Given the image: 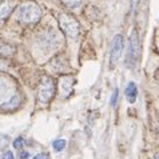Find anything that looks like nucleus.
Here are the masks:
<instances>
[{
  "label": "nucleus",
  "instance_id": "1",
  "mask_svg": "<svg viewBox=\"0 0 159 159\" xmlns=\"http://www.w3.org/2000/svg\"><path fill=\"white\" fill-rule=\"evenodd\" d=\"M17 17H19V20H21L25 24H35L40 20L42 11L36 3H24L19 8Z\"/></svg>",
  "mask_w": 159,
  "mask_h": 159
},
{
  "label": "nucleus",
  "instance_id": "2",
  "mask_svg": "<svg viewBox=\"0 0 159 159\" xmlns=\"http://www.w3.org/2000/svg\"><path fill=\"white\" fill-rule=\"evenodd\" d=\"M139 60V38L136 32L131 34L129 39V48H127V56H126V66L129 68H134Z\"/></svg>",
  "mask_w": 159,
  "mask_h": 159
},
{
  "label": "nucleus",
  "instance_id": "3",
  "mask_svg": "<svg viewBox=\"0 0 159 159\" xmlns=\"http://www.w3.org/2000/svg\"><path fill=\"white\" fill-rule=\"evenodd\" d=\"M55 94V83L51 78H43L38 90V102L40 104H47Z\"/></svg>",
  "mask_w": 159,
  "mask_h": 159
},
{
  "label": "nucleus",
  "instance_id": "4",
  "mask_svg": "<svg viewBox=\"0 0 159 159\" xmlns=\"http://www.w3.org/2000/svg\"><path fill=\"white\" fill-rule=\"evenodd\" d=\"M59 25H60L61 31H63L66 35L71 36V38L78 36L79 28H80V27H79L78 20L75 19L74 16L68 15V14H61L59 16Z\"/></svg>",
  "mask_w": 159,
  "mask_h": 159
},
{
  "label": "nucleus",
  "instance_id": "5",
  "mask_svg": "<svg viewBox=\"0 0 159 159\" xmlns=\"http://www.w3.org/2000/svg\"><path fill=\"white\" fill-rule=\"evenodd\" d=\"M122 51H123V36L122 35H116L112 40L111 54H110V67L111 68H114L118 64V61L122 56Z\"/></svg>",
  "mask_w": 159,
  "mask_h": 159
},
{
  "label": "nucleus",
  "instance_id": "6",
  "mask_svg": "<svg viewBox=\"0 0 159 159\" xmlns=\"http://www.w3.org/2000/svg\"><path fill=\"white\" fill-rule=\"evenodd\" d=\"M11 91V83L7 80V79H4V78H0V98L3 99L2 102V106L6 103V102H8L11 98L10 96H7L8 95V92Z\"/></svg>",
  "mask_w": 159,
  "mask_h": 159
},
{
  "label": "nucleus",
  "instance_id": "7",
  "mask_svg": "<svg viewBox=\"0 0 159 159\" xmlns=\"http://www.w3.org/2000/svg\"><path fill=\"white\" fill-rule=\"evenodd\" d=\"M14 7H15V4L10 2V0H6V2H3L0 4V21L7 19V17L10 16L12 10H14Z\"/></svg>",
  "mask_w": 159,
  "mask_h": 159
},
{
  "label": "nucleus",
  "instance_id": "8",
  "mask_svg": "<svg viewBox=\"0 0 159 159\" xmlns=\"http://www.w3.org/2000/svg\"><path fill=\"white\" fill-rule=\"evenodd\" d=\"M136 95H138V88L134 82H130L126 87V98L129 100V103H134L136 100Z\"/></svg>",
  "mask_w": 159,
  "mask_h": 159
},
{
  "label": "nucleus",
  "instance_id": "9",
  "mask_svg": "<svg viewBox=\"0 0 159 159\" xmlns=\"http://www.w3.org/2000/svg\"><path fill=\"white\" fill-rule=\"evenodd\" d=\"M72 90V79L71 78H64L61 80V95L67 96Z\"/></svg>",
  "mask_w": 159,
  "mask_h": 159
},
{
  "label": "nucleus",
  "instance_id": "10",
  "mask_svg": "<svg viewBox=\"0 0 159 159\" xmlns=\"http://www.w3.org/2000/svg\"><path fill=\"white\" fill-rule=\"evenodd\" d=\"M19 103H20L19 95H14L10 100L6 102V103H4L2 107H4V108H14V107H17V106H19Z\"/></svg>",
  "mask_w": 159,
  "mask_h": 159
},
{
  "label": "nucleus",
  "instance_id": "11",
  "mask_svg": "<svg viewBox=\"0 0 159 159\" xmlns=\"http://www.w3.org/2000/svg\"><path fill=\"white\" fill-rule=\"evenodd\" d=\"M61 3H63L66 7L75 10V8H79V7L82 6V4H83V0H61Z\"/></svg>",
  "mask_w": 159,
  "mask_h": 159
},
{
  "label": "nucleus",
  "instance_id": "12",
  "mask_svg": "<svg viewBox=\"0 0 159 159\" xmlns=\"http://www.w3.org/2000/svg\"><path fill=\"white\" fill-rule=\"evenodd\" d=\"M52 147H54L55 151H61L66 147V140L64 139H56L52 142Z\"/></svg>",
  "mask_w": 159,
  "mask_h": 159
},
{
  "label": "nucleus",
  "instance_id": "13",
  "mask_svg": "<svg viewBox=\"0 0 159 159\" xmlns=\"http://www.w3.org/2000/svg\"><path fill=\"white\" fill-rule=\"evenodd\" d=\"M10 143V140H8V138L6 135H0V150L7 147V144Z\"/></svg>",
  "mask_w": 159,
  "mask_h": 159
},
{
  "label": "nucleus",
  "instance_id": "14",
  "mask_svg": "<svg viewBox=\"0 0 159 159\" xmlns=\"http://www.w3.org/2000/svg\"><path fill=\"white\" fill-rule=\"evenodd\" d=\"M23 144H24V140L23 138H16L14 140V147L17 148V150H21V147H23Z\"/></svg>",
  "mask_w": 159,
  "mask_h": 159
},
{
  "label": "nucleus",
  "instance_id": "15",
  "mask_svg": "<svg viewBox=\"0 0 159 159\" xmlns=\"http://www.w3.org/2000/svg\"><path fill=\"white\" fill-rule=\"evenodd\" d=\"M118 95H119V91H118V90H115V91H114V94H112V98H111V106H112V107L116 104Z\"/></svg>",
  "mask_w": 159,
  "mask_h": 159
},
{
  "label": "nucleus",
  "instance_id": "16",
  "mask_svg": "<svg viewBox=\"0 0 159 159\" xmlns=\"http://www.w3.org/2000/svg\"><path fill=\"white\" fill-rule=\"evenodd\" d=\"M139 2H140V0H131V10H132V12H135L136 7H138V4H139Z\"/></svg>",
  "mask_w": 159,
  "mask_h": 159
},
{
  "label": "nucleus",
  "instance_id": "17",
  "mask_svg": "<svg viewBox=\"0 0 159 159\" xmlns=\"http://www.w3.org/2000/svg\"><path fill=\"white\" fill-rule=\"evenodd\" d=\"M32 159H48V157L46 154H38V155H35Z\"/></svg>",
  "mask_w": 159,
  "mask_h": 159
},
{
  "label": "nucleus",
  "instance_id": "18",
  "mask_svg": "<svg viewBox=\"0 0 159 159\" xmlns=\"http://www.w3.org/2000/svg\"><path fill=\"white\" fill-rule=\"evenodd\" d=\"M4 159H15V157L11 151H8V152H6V155H4Z\"/></svg>",
  "mask_w": 159,
  "mask_h": 159
},
{
  "label": "nucleus",
  "instance_id": "19",
  "mask_svg": "<svg viewBox=\"0 0 159 159\" xmlns=\"http://www.w3.org/2000/svg\"><path fill=\"white\" fill-rule=\"evenodd\" d=\"M27 158H28V152L27 151L20 152V159H27Z\"/></svg>",
  "mask_w": 159,
  "mask_h": 159
},
{
  "label": "nucleus",
  "instance_id": "20",
  "mask_svg": "<svg viewBox=\"0 0 159 159\" xmlns=\"http://www.w3.org/2000/svg\"><path fill=\"white\" fill-rule=\"evenodd\" d=\"M154 159H159V154H157V155L154 157Z\"/></svg>",
  "mask_w": 159,
  "mask_h": 159
}]
</instances>
